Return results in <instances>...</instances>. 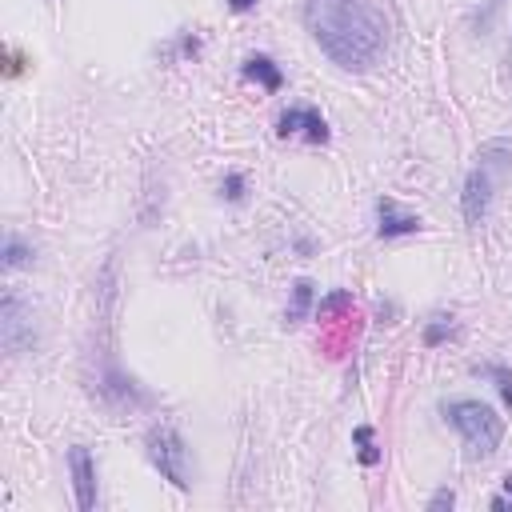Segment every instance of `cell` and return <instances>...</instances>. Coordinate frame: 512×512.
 Returning <instances> with one entry per match:
<instances>
[{
	"mask_svg": "<svg viewBox=\"0 0 512 512\" xmlns=\"http://www.w3.org/2000/svg\"><path fill=\"white\" fill-rule=\"evenodd\" d=\"M304 24L320 52L348 72H368L388 48V20L372 0H308Z\"/></svg>",
	"mask_w": 512,
	"mask_h": 512,
	"instance_id": "obj_1",
	"label": "cell"
},
{
	"mask_svg": "<svg viewBox=\"0 0 512 512\" xmlns=\"http://www.w3.org/2000/svg\"><path fill=\"white\" fill-rule=\"evenodd\" d=\"M512 172V140L508 136H496V140H484L476 148V164L464 180V196H460V208H464V220L468 224H480L488 216V204H492V192L496 184Z\"/></svg>",
	"mask_w": 512,
	"mask_h": 512,
	"instance_id": "obj_2",
	"label": "cell"
},
{
	"mask_svg": "<svg viewBox=\"0 0 512 512\" xmlns=\"http://www.w3.org/2000/svg\"><path fill=\"white\" fill-rule=\"evenodd\" d=\"M444 420L464 436V444H468V452L472 456H492L496 448H500V440H504V420L496 416V408L492 404H484V400H448L444 408Z\"/></svg>",
	"mask_w": 512,
	"mask_h": 512,
	"instance_id": "obj_3",
	"label": "cell"
},
{
	"mask_svg": "<svg viewBox=\"0 0 512 512\" xmlns=\"http://www.w3.org/2000/svg\"><path fill=\"white\" fill-rule=\"evenodd\" d=\"M144 448H148L152 468H156L164 480H172L176 488H188V484H192V460H188V444H184V436H180L172 424H156V428L148 432Z\"/></svg>",
	"mask_w": 512,
	"mask_h": 512,
	"instance_id": "obj_4",
	"label": "cell"
},
{
	"mask_svg": "<svg viewBox=\"0 0 512 512\" xmlns=\"http://www.w3.org/2000/svg\"><path fill=\"white\" fill-rule=\"evenodd\" d=\"M0 340L8 352L32 348V312L24 308V300L16 292H4V300H0Z\"/></svg>",
	"mask_w": 512,
	"mask_h": 512,
	"instance_id": "obj_5",
	"label": "cell"
},
{
	"mask_svg": "<svg viewBox=\"0 0 512 512\" xmlns=\"http://www.w3.org/2000/svg\"><path fill=\"white\" fill-rule=\"evenodd\" d=\"M276 132H280V136H308L312 144H324V140H328V124H324V116H320L316 108H288V112L280 116Z\"/></svg>",
	"mask_w": 512,
	"mask_h": 512,
	"instance_id": "obj_6",
	"label": "cell"
},
{
	"mask_svg": "<svg viewBox=\"0 0 512 512\" xmlns=\"http://www.w3.org/2000/svg\"><path fill=\"white\" fill-rule=\"evenodd\" d=\"M68 468H72V488H76L80 512H92L96 508V468H92L88 448H72L68 452Z\"/></svg>",
	"mask_w": 512,
	"mask_h": 512,
	"instance_id": "obj_7",
	"label": "cell"
},
{
	"mask_svg": "<svg viewBox=\"0 0 512 512\" xmlns=\"http://www.w3.org/2000/svg\"><path fill=\"white\" fill-rule=\"evenodd\" d=\"M376 216H380V236L392 240V236H416L424 228V220L416 212H404L396 200H376Z\"/></svg>",
	"mask_w": 512,
	"mask_h": 512,
	"instance_id": "obj_8",
	"label": "cell"
},
{
	"mask_svg": "<svg viewBox=\"0 0 512 512\" xmlns=\"http://www.w3.org/2000/svg\"><path fill=\"white\" fill-rule=\"evenodd\" d=\"M244 76H248V80H256V84H264L268 92H276V88L284 84L280 68H276L268 56H248V60H244Z\"/></svg>",
	"mask_w": 512,
	"mask_h": 512,
	"instance_id": "obj_9",
	"label": "cell"
},
{
	"mask_svg": "<svg viewBox=\"0 0 512 512\" xmlns=\"http://www.w3.org/2000/svg\"><path fill=\"white\" fill-rule=\"evenodd\" d=\"M308 304H312V280H296V284H292V304H288V312H284V320H288V324H296V320H304V312H308Z\"/></svg>",
	"mask_w": 512,
	"mask_h": 512,
	"instance_id": "obj_10",
	"label": "cell"
},
{
	"mask_svg": "<svg viewBox=\"0 0 512 512\" xmlns=\"http://www.w3.org/2000/svg\"><path fill=\"white\" fill-rule=\"evenodd\" d=\"M24 264H32V248L20 236H8L4 240V268H24Z\"/></svg>",
	"mask_w": 512,
	"mask_h": 512,
	"instance_id": "obj_11",
	"label": "cell"
},
{
	"mask_svg": "<svg viewBox=\"0 0 512 512\" xmlns=\"http://www.w3.org/2000/svg\"><path fill=\"white\" fill-rule=\"evenodd\" d=\"M356 444H360V464H376V460H380V452H376V444H372V428H368V424H360V428H356Z\"/></svg>",
	"mask_w": 512,
	"mask_h": 512,
	"instance_id": "obj_12",
	"label": "cell"
},
{
	"mask_svg": "<svg viewBox=\"0 0 512 512\" xmlns=\"http://www.w3.org/2000/svg\"><path fill=\"white\" fill-rule=\"evenodd\" d=\"M452 336V316H436L428 328H424V344H440Z\"/></svg>",
	"mask_w": 512,
	"mask_h": 512,
	"instance_id": "obj_13",
	"label": "cell"
},
{
	"mask_svg": "<svg viewBox=\"0 0 512 512\" xmlns=\"http://www.w3.org/2000/svg\"><path fill=\"white\" fill-rule=\"evenodd\" d=\"M480 372L492 376L496 388H500V396H504V404H512V372H508V368H496V364H488V368H480Z\"/></svg>",
	"mask_w": 512,
	"mask_h": 512,
	"instance_id": "obj_14",
	"label": "cell"
},
{
	"mask_svg": "<svg viewBox=\"0 0 512 512\" xmlns=\"http://www.w3.org/2000/svg\"><path fill=\"white\" fill-rule=\"evenodd\" d=\"M224 196H228L232 204L244 200V176H240V172H228V176H224Z\"/></svg>",
	"mask_w": 512,
	"mask_h": 512,
	"instance_id": "obj_15",
	"label": "cell"
},
{
	"mask_svg": "<svg viewBox=\"0 0 512 512\" xmlns=\"http://www.w3.org/2000/svg\"><path fill=\"white\" fill-rule=\"evenodd\" d=\"M452 504H456L452 488H440V492H432V500H428V508H432V512H440V508H452Z\"/></svg>",
	"mask_w": 512,
	"mask_h": 512,
	"instance_id": "obj_16",
	"label": "cell"
},
{
	"mask_svg": "<svg viewBox=\"0 0 512 512\" xmlns=\"http://www.w3.org/2000/svg\"><path fill=\"white\" fill-rule=\"evenodd\" d=\"M228 4H232V12H248L256 0H228Z\"/></svg>",
	"mask_w": 512,
	"mask_h": 512,
	"instance_id": "obj_17",
	"label": "cell"
},
{
	"mask_svg": "<svg viewBox=\"0 0 512 512\" xmlns=\"http://www.w3.org/2000/svg\"><path fill=\"white\" fill-rule=\"evenodd\" d=\"M504 488H508V496H512V476H504Z\"/></svg>",
	"mask_w": 512,
	"mask_h": 512,
	"instance_id": "obj_18",
	"label": "cell"
},
{
	"mask_svg": "<svg viewBox=\"0 0 512 512\" xmlns=\"http://www.w3.org/2000/svg\"><path fill=\"white\" fill-rule=\"evenodd\" d=\"M508 68H512V40H508Z\"/></svg>",
	"mask_w": 512,
	"mask_h": 512,
	"instance_id": "obj_19",
	"label": "cell"
}]
</instances>
